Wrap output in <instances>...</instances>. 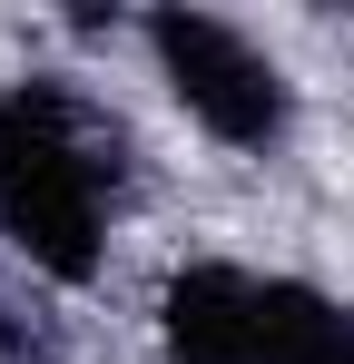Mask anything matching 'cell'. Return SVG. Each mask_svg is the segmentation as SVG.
<instances>
[{
  "label": "cell",
  "mask_w": 354,
  "mask_h": 364,
  "mask_svg": "<svg viewBox=\"0 0 354 364\" xmlns=\"http://www.w3.org/2000/svg\"><path fill=\"white\" fill-rule=\"evenodd\" d=\"M128 197V128L89 109L69 79L0 89V237L50 286H89Z\"/></svg>",
  "instance_id": "1"
},
{
  "label": "cell",
  "mask_w": 354,
  "mask_h": 364,
  "mask_svg": "<svg viewBox=\"0 0 354 364\" xmlns=\"http://www.w3.org/2000/svg\"><path fill=\"white\" fill-rule=\"evenodd\" d=\"M168 364H354V305L305 276H256L197 256L158 286Z\"/></svg>",
  "instance_id": "2"
},
{
  "label": "cell",
  "mask_w": 354,
  "mask_h": 364,
  "mask_svg": "<svg viewBox=\"0 0 354 364\" xmlns=\"http://www.w3.org/2000/svg\"><path fill=\"white\" fill-rule=\"evenodd\" d=\"M148 60H158V79H168V99L207 128L217 148H236V158L286 148L295 89H286V69L266 60L236 20H207V10H148Z\"/></svg>",
  "instance_id": "3"
},
{
  "label": "cell",
  "mask_w": 354,
  "mask_h": 364,
  "mask_svg": "<svg viewBox=\"0 0 354 364\" xmlns=\"http://www.w3.org/2000/svg\"><path fill=\"white\" fill-rule=\"evenodd\" d=\"M0 364H59V335H50V325H30L10 286H0Z\"/></svg>",
  "instance_id": "4"
}]
</instances>
